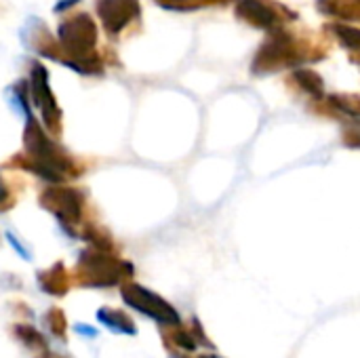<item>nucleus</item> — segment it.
<instances>
[{
	"mask_svg": "<svg viewBox=\"0 0 360 358\" xmlns=\"http://www.w3.org/2000/svg\"><path fill=\"white\" fill-rule=\"evenodd\" d=\"M49 331L55 335V338H63L65 335V329H68V323H65V314L59 310V308H51L46 312V319H44Z\"/></svg>",
	"mask_w": 360,
	"mask_h": 358,
	"instance_id": "423d86ee",
	"label": "nucleus"
},
{
	"mask_svg": "<svg viewBox=\"0 0 360 358\" xmlns=\"http://www.w3.org/2000/svg\"><path fill=\"white\" fill-rule=\"evenodd\" d=\"M97 321L103 327H108L110 331H114V333H122V335H135L137 333L135 323L124 312L114 310V308H99L97 310Z\"/></svg>",
	"mask_w": 360,
	"mask_h": 358,
	"instance_id": "20e7f679",
	"label": "nucleus"
},
{
	"mask_svg": "<svg viewBox=\"0 0 360 358\" xmlns=\"http://www.w3.org/2000/svg\"><path fill=\"white\" fill-rule=\"evenodd\" d=\"M13 335L27 348V350H38V352H46V340L40 331H36L30 325H17L13 329Z\"/></svg>",
	"mask_w": 360,
	"mask_h": 358,
	"instance_id": "39448f33",
	"label": "nucleus"
},
{
	"mask_svg": "<svg viewBox=\"0 0 360 358\" xmlns=\"http://www.w3.org/2000/svg\"><path fill=\"white\" fill-rule=\"evenodd\" d=\"M76 331H78V333H84V335H89V338H95V329L89 327V325H76Z\"/></svg>",
	"mask_w": 360,
	"mask_h": 358,
	"instance_id": "6e6552de",
	"label": "nucleus"
},
{
	"mask_svg": "<svg viewBox=\"0 0 360 358\" xmlns=\"http://www.w3.org/2000/svg\"><path fill=\"white\" fill-rule=\"evenodd\" d=\"M38 358H65V357H61V354H55V352H42V357H38Z\"/></svg>",
	"mask_w": 360,
	"mask_h": 358,
	"instance_id": "1a4fd4ad",
	"label": "nucleus"
},
{
	"mask_svg": "<svg viewBox=\"0 0 360 358\" xmlns=\"http://www.w3.org/2000/svg\"><path fill=\"white\" fill-rule=\"evenodd\" d=\"M38 283H40V289L49 295H65L72 287L70 283V276H68V270L57 264L53 266L51 270H44L38 274Z\"/></svg>",
	"mask_w": 360,
	"mask_h": 358,
	"instance_id": "7ed1b4c3",
	"label": "nucleus"
},
{
	"mask_svg": "<svg viewBox=\"0 0 360 358\" xmlns=\"http://www.w3.org/2000/svg\"><path fill=\"white\" fill-rule=\"evenodd\" d=\"M122 300L127 306H131L133 310L162 323V325H177L179 323V317H177V310L167 304L162 298H158L156 293L135 285V283H129L122 287Z\"/></svg>",
	"mask_w": 360,
	"mask_h": 358,
	"instance_id": "f03ea898",
	"label": "nucleus"
},
{
	"mask_svg": "<svg viewBox=\"0 0 360 358\" xmlns=\"http://www.w3.org/2000/svg\"><path fill=\"white\" fill-rule=\"evenodd\" d=\"M167 342H173V346L177 348H184V350H194L196 348V342L192 338V333L184 331V329H173L165 335Z\"/></svg>",
	"mask_w": 360,
	"mask_h": 358,
	"instance_id": "0eeeda50",
	"label": "nucleus"
},
{
	"mask_svg": "<svg viewBox=\"0 0 360 358\" xmlns=\"http://www.w3.org/2000/svg\"><path fill=\"white\" fill-rule=\"evenodd\" d=\"M78 283L84 287H112L133 274L127 262L114 260L99 251H84L78 262Z\"/></svg>",
	"mask_w": 360,
	"mask_h": 358,
	"instance_id": "f257e3e1",
	"label": "nucleus"
}]
</instances>
